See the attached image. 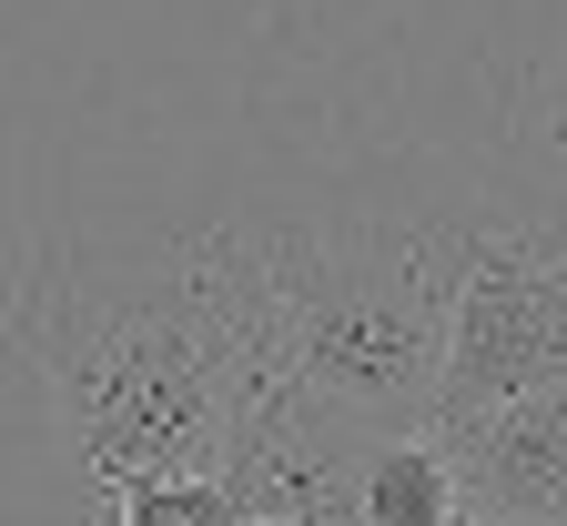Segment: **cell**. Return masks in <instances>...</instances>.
<instances>
[{
    "label": "cell",
    "instance_id": "6da1fadb",
    "mask_svg": "<svg viewBox=\"0 0 567 526\" xmlns=\"http://www.w3.org/2000/svg\"><path fill=\"white\" fill-rule=\"evenodd\" d=\"M11 354L41 374L71 466L112 506L153 476H224L244 405L284 374L264 254L213 234H61L11 283Z\"/></svg>",
    "mask_w": 567,
    "mask_h": 526
},
{
    "label": "cell",
    "instance_id": "7a4b0ae2",
    "mask_svg": "<svg viewBox=\"0 0 567 526\" xmlns=\"http://www.w3.org/2000/svg\"><path fill=\"white\" fill-rule=\"evenodd\" d=\"M486 213H496L486 193L425 183L415 163L344 173L295 203L244 213L264 254V293H274L284 374H305L315 395H334L344 415L385 435H425L446 385L456 283Z\"/></svg>",
    "mask_w": 567,
    "mask_h": 526
},
{
    "label": "cell",
    "instance_id": "3957f363",
    "mask_svg": "<svg viewBox=\"0 0 567 526\" xmlns=\"http://www.w3.org/2000/svg\"><path fill=\"white\" fill-rule=\"evenodd\" d=\"M567 385V254L527 223L486 213L476 254L456 283V324H446V385H436V435L476 425L496 405H527Z\"/></svg>",
    "mask_w": 567,
    "mask_h": 526
},
{
    "label": "cell",
    "instance_id": "277c9868",
    "mask_svg": "<svg viewBox=\"0 0 567 526\" xmlns=\"http://www.w3.org/2000/svg\"><path fill=\"white\" fill-rule=\"evenodd\" d=\"M375 456H385V425L344 415L305 374H274L224 445V486H234L244 516H344V526H365Z\"/></svg>",
    "mask_w": 567,
    "mask_h": 526
},
{
    "label": "cell",
    "instance_id": "5b68a950",
    "mask_svg": "<svg viewBox=\"0 0 567 526\" xmlns=\"http://www.w3.org/2000/svg\"><path fill=\"white\" fill-rule=\"evenodd\" d=\"M436 445L456 456L466 506L507 516V526H567V385H547L527 405H496L476 425H446Z\"/></svg>",
    "mask_w": 567,
    "mask_h": 526
},
{
    "label": "cell",
    "instance_id": "8992f818",
    "mask_svg": "<svg viewBox=\"0 0 567 526\" xmlns=\"http://www.w3.org/2000/svg\"><path fill=\"white\" fill-rule=\"evenodd\" d=\"M254 526H344V516H254Z\"/></svg>",
    "mask_w": 567,
    "mask_h": 526
},
{
    "label": "cell",
    "instance_id": "52a82bcc",
    "mask_svg": "<svg viewBox=\"0 0 567 526\" xmlns=\"http://www.w3.org/2000/svg\"><path fill=\"white\" fill-rule=\"evenodd\" d=\"M456 526H507V516H486V506H466V516H456Z\"/></svg>",
    "mask_w": 567,
    "mask_h": 526
},
{
    "label": "cell",
    "instance_id": "ba28073f",
    "mask_svg": "<svg viewBox=\"0 0 567 526\" xmlns=\"http://www.w3.org/2000/svg\"><path fill=\"white\" fill-rule=\"evenodd\" d=\"M112 526H132V516H112Z\"/></svg>",
    "mask_w": 567,
    "mask_h": 526
}]
</instances>
